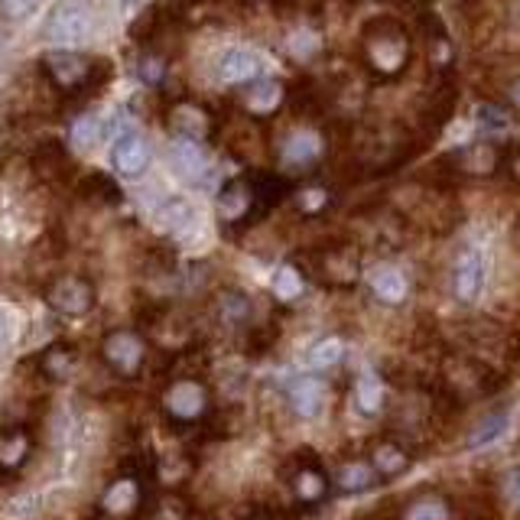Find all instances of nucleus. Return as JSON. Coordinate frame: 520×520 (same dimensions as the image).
Returning <instances> with one entry per match:
<instances>
[{"label":"nucleus","mask_w":520,"mask_h":520,"mask_svg":"<svg viewBox=\"0 0 520 520\" xmlns=\"http://www.w3.org/2000/svg\"><path fill=\"white\" fill-rule=\"evenodd\" d=\"M91 62L95 59H88V56H78V52H46L43 59H39V72H43L52 88H59L65 91V98L72 101V95L78 91V85H82V78L88 75L91 69Z\"/></svg>","instance_id":"1"},{"label":"nucleus","mask_w":520,"mask_h":520,"mask_svg":"<svg viewBox=\"0 0 520 520\" xmlns=\"http://www.w3.org/2000/svg\"><path fill=\"white\" fill-rule=\"evenodd\" d=\"M485 257H481V251H475V247H468V251L455 260L452 267V293L459 303H475V299L481 296V290H485Z\"/></svg>","instance_id":"2"},{"label":"nucleus","mask_w":520,"mask_h":520,"mask_svg":"<svg viewBox=\"0 0 520 520\" xmlns=\"http://www.w3.org/2000/svg\"><path fill=\"white\" fill-rule=\"evenodd\" d=\"M46 33H49L52 39H56V43H65V46L82 43V39L91 33V17H88V10L75 7V4H62V7L49 17Z\"/></svg>","instance_id":"3"},{"label":"nucleus","mask_w":520,"mask_h":520,"mask_svg":"<svg viewBox=\"0 0 520 520\" xmlns=\"http://www.w3.org/2000/svg\"><path fill=\"white\" fill-rule=\"evenodd\" d=\"M111 163L124 179H137L140 173H147L150 166V147L140 134H124L114 143L111 150Z\"/></svg>","instance_id":"4"},{"label":"nucleus","mask_w":520,"mask_h":520,"mask_svg":"<svg viewBox=\"0 0 520 520\" xmlns=\"http://www.w3.org/2000/svg\"><path fill=\"white\" fill-rule=\"evenodd\" d=\"M260 72V62L254 52H247V49H238V46H231L225 49L218 56L215 62V75L221 78L225 85H241V82H251V78Z\"/></svg>","instance_id":"5"},{"label":"nucleus","mask_w":520,"mask_h":520,"mask_svg":"<svg viewBox=\"0 0 520 520\" xmlns=\"http://www.w3.org/2000/svg\"><path fill=\"white\" fill-rule=\"evenodd\" d=\"M368 59L377 65V69H400L403 62V39H400V30L397 23H390L387 33H374L368 26Z\"/></svg>","instance_id":"6"},{"label":"nucleus","mask_w":520,"mask_h":520,"mask_svg":"<svg viewBox=\"0 0 520 520\" xmlns=\"http://www.w3.org/2000/svg\"><path fill=\"white\" fill-rule=\"evenodd\" d=\"M290 403L293 410L303 416V420H316L325 407V387L316 377H299V381L290 387Z\"/></svg>","instance_id":"7"},{"label":"nucleus","mask_w":520,"mask_h":520,"mask_svg":"<svg viewBox=\"0 0 520 520\" xmlns=\"http://www.w3.org/2000/svg\"><path fill=\"white\" fill-rule=\"evenodd\" d=\"M173 166L182 179H199L208 163H205V153L199 147V140H189V137H176L173 140Z\"/></svg>","instance_id":"8"},{"label":"nucleus","mask_w":520,"mask_h":520,"mask_svg":"<svg viewBox=\"0 0 520 520\" xmlns=\"http://www.w3.org/2000/svg\"><path fill=\"white\" fill-rule=\"evenodd\" d=\"M52 306L69 312V316H82L91 306V290L82 280H62L56 290H52Z\"/></svg>","instance_id":"9"},{"label":"nucleus","mask_w":520,"mask_h":520,"mask_svg":"<svg viewBox=\"0 0 520 520\" xmlns=\"http://www.w3.org/2000/svg\"><path fill=\"white\" fill-rule=\"evenodd\" d=\"M371 290H374L377 299H381V303L397 306V303L407 299V277H403L397 267H381V270H374Z\"/></svg>","instance_id":"10"},{"label":"nucleus","mask_w":520,"mask_h":520,"mask_svg":"<svg viewBox=\"0 0 520 520\" xmlns=\"http://www.w3.org/2000/svg\"><path fill=\"white\" fill-rule=\"evenodd\" d=\"M166 407H169V413L186 416V420H192V416H199L202 407H205L202 387H199V384H176V387L166 394Z\"/></svg>","instance_id":"11"},{"label":"nucleus","mask_w":520,"mask_h":520,"mask_svg":"<svg viewBox=\"0 0 520 520\" xmlns=\"http://www.w3.org/2000/svg\"><path fill=\"white\" fill-rule=\"evenodd\" d=\"M69 163H72V156H69V150H65L62 140H43L33 153V166L43 176L62 173V169H69Z\"/></svg>","instance_id":"12"},{"label":"nucleus","mask_w":520,"mask_h":520,"mask_svg":"<svg viewBox=\"0 0 520 520\" xmlns=\"http://www.w3.org/2000/svg\"><path fill=\"white\" fill-rule=\"evenodd\" d=\"M140 355H143L140 338H134L130 332L114 335L111 342H108V358H111L121 371H134L137 364H140Z\"/></svg>","instance_id":"13"},{"label":"nucleus","mask_w":520,"mask_h":520,"mask_svg":"<svg viewBox=\"0 0 520 520\" xmlns=\"http://www.w3.org/2000/svg\"><path fill=\"white\" fill-rule=\"evenodd\" d=\"M507 426H511V413H507V410L491 413L488 420L481 423L472 436H468V449H481V446H491V442H498L507 433Z\"/></svg>","instance_id":"14"},{"label":"nucleus","mask_w":520,"mask_h":520,"mask_svg":"<svg viewBox=\"0 0 520 520\" xmlns=\"http://www.w3.org/2000/svg\"><path fill=\"white\" fill-rule=\"evenodd\" d=\"M374 468L381 475H400V472H407L410 468V455L403 446H397V442H384V446H377L374 452Z\"/></svg>","instance_id":"15"},{"label":"nucleus","mask_w":520,"mask_h":520,"mask_svg":"<svg viewBox=\"0 0 520 520\" xmlns=\"http://www.w3.org/2000/svg\"><path fill=\"white\" fill-rule=\"evenodd\" d=\"M355 400H358V410L368 413V416H374L377 410H381V403H384V384H381V377L371 374V371H364L361 381H358V390H355Z\"/></svg>","instance_id":"16"},{"label":"nucleus","mask_w":520,"mask_h":520,"mask_svg":"<svg viewBox=\"0 0 520 520\" xmlns=\"http://www.w3.org/2000/svg\"><path fill=\"white\" fill-rule=\"evenodd\" d=\"M319 156V137L316 134H293L283 147V160L293 166H306Z\"/></svg>","instance_id":"17"},{"label":"nucleus","mask_w":520,"mask_h":520,"mask_svg":"<svg viewBox=\"0 0 520 520\" xmlns=\"http://www.w3.org/2000/svg\"><path fill=\"white\" fill-rule=\"evenodd\" d=\"M280 101H283L280 82H270V78H264V82H257L251 88V95H247V108H251L254 114H270V111H277Z\"/></svg>","instance_id":"18"},{"label":"nucleus","mask_w":520,"mask_h":520,"mask_svg":"<svg viewBox=\"0 0 520 520\" xmlns=\"http://www.w3.org/2000/svg\"><path fill=\"white\" fill-rule=\"evenodd\" d=\"M251 189H244L241 182H228L225 186V192H221V199H218V205H221V215L225 218H241V215H247L251 212Z\"/></svg>","instance_id":"19"},{"label":"nucleus","mask_w":520,"mask_h":520,"mask_svg":"<svg viewBox=\"0 0 520 520\" xmlns=\"http://www.w3.org/2000/svg\"><path fill=\"white\" fill-rule=\"evenodd\" d=\"M449 514H452L449 501L420 498V501H413L407 511H403V520H449Z\"/></svg>","instance_id":"20"},{"label":"nucleus","mask_w":520,"mask_h":520,"mask_svg":"<svg viewBox=\"0 0 520 520\" xmlns=\"http://www.w3.org/2000/svg\"><path fill=\"white\" fill-rule=\"evenodd\" d=\"M342 355H345V342H342V338H322L319 345H312L309 364L322 371V368H332V364L342 361Z\"/></svg>","instance_id":"21"},{"label":"nucleus","mask_w":520,"mask_h":520,"mask_svg":"<svg viewBox=\"0 0 520 520\" xmlns=\"http://www.w3.org/2000/svg\"><path fill=\"white\" fill-rule=\"evenodd\" d=\"M325 488H329V481L319 472V468H303V472L296 475V494L303 501H319Z\"/></svg>","instance_id":"22"},{"label":"nucleus","mask_w":520,"mask_h":520,"mask_svg":"<svg viewBox=\"0 0 520 520\" xmlns=\"http://www.w3.org/2000/svg\"><path fill=\"white\" fill-rule=\"evenodd\" d=\"M82 189L85 195H91V199H101V202H121V189L114 186V179H108L104 173H95V176H88L82 182Z\"/></svg>","instance_id":"23"},{"label":"nucleus","mask_w":520,"mask_h":520,"mask_svg":"<svg viewBox=\"0 0 520 520\" xmlns=\"http://www.w3.org/2000/svg\"><path fill=\"white\" fill-rule=\"evenodd\" d=\"M371 481H374V472L364 462L345 465L342 475H338V485H342L345 491H364V488H371Z\"/></svg>","instance_id":"24"},{"label":"nucleus","mask_w":520,"mask_h":520,"mask_svg":"<svg viewBox=\"0 0 520 520\" xmlns=\"http://www.w3.org/2000/svg\"><path fill=\"white\" fill-rule=\"evenodd\" d=\"M273 293L280 299H296L303 293V277L296 273V267H280L277 277H273Z\"/></svg>","instance_id":"25"},{"label":"nucleus","mask_w":520,"mask_h":520,"mask_svg":"<svg viewBox=\"0 0 520 520\" xmlns=\"http://www.w3.org/2000/svg\"><path fill=\"white\" fill-rule=\"evenodd\" d=\"M137 501V488L130 485V481H117V485L108 491V498H104V507L114 514H121V511H130Z\"/></svg>","instance_id":"26"},{"label":"nucleus","mask_w":520,"mask_h":520,"mask_svg":"<svg viewBox=\"0 0 520 520\" xmlns=\"http://www.w3.org/2000/svg\"><path fill=\"white\" fill-rule=\"evenodd\" d=\"M98 134H101V124L95 114H82L78 121L72 124V137L78 147H95L98 143Z\"/></svg>","instance_id":"27"},{"label":"nucleus","mask_w":520,"mask_h":520,"mask_svg":"<svg viewBox=\"0 0 520 520\" xmlns=\"http://www.w3.org/2000/svg\"><path fill=\"white\" fill-rule=\"evenodd\" d=\"M160 215H163L166 225L182 228V225H189V221H192V208H189L186 202H182V199H173V202H166V205L160 208Z\"/></svg>","instance_id":"28"},{"label":"nucleus","mask_w":520,"mask_h":520,"mask_svg":"<svg viewBox=\"0 0 520 520\" xmlns=\"http://www.w3.org/2000/svg\"><path fill=\"white\" fill-rule=\"evenodd\" d=\"M478 121H481V130H488V134H507V127H511L507 114H501L498 108H481Z\"/></svg>","instance_id":"29"},{"label":"nucleus","mask_w":520,"mask_h":520,"mask_svg":"<svg viewBox=\"0 0 520 520\" xmlns=\"http://www.w3.org/2000/svg\"><path fill=\"white\" fill-rule=\"evenodd\" d=\"M39 4H43V0H0V7H4L10 20H30L39 10Z\"/></svg>","instance_id":"30"},{"label":"nucleus","mask_w":520,"mask_h":520,"mask_svg":"<svg viewBox=\"0 0 520 520\" xmlns=\"http://www.w3.org/2000/svg\"><path fill=\"white\" fill-rule=\"evenodd\" d=\"M316 36L312 33H303V36H293L290 39V49H293V56H309V52H316Z\"/></svg>","instance_id":"31"},{"label":"nucleus","mask_w":520,"mask_h":520,"mask_svg":"<svg viewBox=\"0 0 520 520\" xmlns=\"http://www.w3.org/2000/svg\"><path fill=\"white\" fill-rule=\"evenodd\" d=\"M511 498H514V504L520 507V468L511 475Z\"/></svg>","instance_id":"32"},{"label":"nucleus","mask_w":520,"mask_h":520,"mask_svg":"<svg viewBox=\"0 0 520 520\" xmlns=\"http://www.w3.org/2000/svg\"><path fill=\"white\" fill-rule=\"evenodd\" d=\"M4 348H7V319L0 316V355H4Z\"/></svg>","instance_id":"33"},{"label":"nucleus","mask_w":520,"mask_h":520,"mask_svg":"<svg viewBox=\"0 0 520 520\" xmlns=\"http://www.w3.org/2000/svg\"><path fill=\"white\" fill-rule=\"evenodd\" d=\"M511 355H514V361H520V332L514 335V345H511Z\"/></svg>","instance_id":"34"},{"label":"nucleus","mask_w":520,"mask_h":520,"mask_svg":"<svg viewBox=\"0 0 520 520\" xmlns=\"http://www.w3.org/2000/svg\"><path fill=\"white\" fill-rule=\"evenodd\" d=\"M514 101H517V104H520V85H517V88H514Z\"/></svg>","instance_id":"35"}]
</instances>
